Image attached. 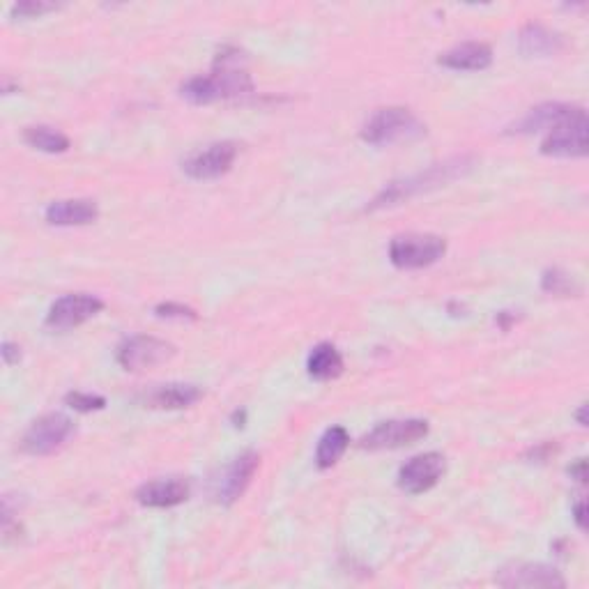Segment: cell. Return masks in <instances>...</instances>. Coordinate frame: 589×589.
Segmentation results:
<instances>
[{
  "mask_svg": "<svg viewBox=\"0 0 589 589\" xmlns=\"http://www.w3.org/2000/svg\"><path fill=\"white\" fill-rule=\"evenodd\" d=\"M472 168H474V157L470 155L445 159V162L428 166L426 171H419L415 175H408V178L389 182V185L369 203V210L392 208V205L410 201V198L426 194V191L445 187L449 185V182L463 178L465 173L472 171Z\"/></svg>",
  "mask_w": 589,
  "mask_h": 589,
  "instance_id": "6da1fadb",
  "label": "cell"
},
{
  "mask_svg": "<svg viewBox=\"0 0 589 589\" xmlns=\"http://www.w3.org/2000/svg\"><path fill=\"white\" fill-rule=\"evenodd\" d=\"M426 132L415 113L403 109V106H387L373 113L362 129V139L371 145H389L396 141L417 139Z\"/></svg>",
  "mask_w": 589,
  "mask_h": 589,
  "instance_id": "7a4b0ae2",
  "label": "cell"
},
{
  "mask_svg": "<svg viewBox=\"0 0 589 589\" xmlns=\"http://www.w3.org/2000/svg\"><path fill=\"white\" fill-rule=\"evenodd\" d=\"M445 237L433 233L396 235L389 244V258L399 270H422L445 256Z\"/></svg>",
  "mask_w": 589,
  "mask_h": 589,
  "instance_id": "3957f363",
  "label": "cell"
},
{
  "mask_svg": "<svg viewBox=\"0 0 589 589\" xmlns=\"http://www.w3.org/2000/svg\"><path fill=\"white\" fill-rule=\"evenodd\" d=\"M74 433V422L63 412H49L35 419L21 440V449L30 456H47L58 447L65 445V440Z\"/></svg>",
  "mask_w": 589,
  "mask_h": 589,
  "instance_id": "277c9868",
  "label": "cell"
},
{
  "mask_svg": "<svg viewBox=\"0 0 589 589\" xmlns=\"http://www.w3.org/2000/svg\"><path fill=\"white\" fill-rule=\"evenodd\" d=\"M175 355V346L157 336H145L136 334L129 336L118 346L116 359L122 369L127 371H145L155 369V366L168 362Z\"/></svg>",
  "mask_w": 589,
  "mask_h": 589,
  "instance_id": "5b68a950",
  "label": "cell"
},
{
  "mask_svg": "<svg viewBox=\"0 0 589 589\" xmlns=\"http://www.w3.org/2000/svg\"><path fill=\"white\" fill-rule=\"evenodd\" d=\"M587 136L589 122L585 109H580L576 116L564 120L562 125L550 129L546 139L541 143V152L548 157H566L576 159L587 155Z\"/></svg>",
  "mask_w": 589,
  "mask_h": 589,
  "instance_id": "8992f818",
  "label": "cell"
},
{
  "mask_svg": "<svg viewBox=\"0 0 589 589\" xmlns=\"http://www.w3.org/2000/svg\"><path fill=\"white\" fill-rule=\"evenodd\" d=\"M426 435H428L426 419H389V422L378 424L371 433H366L362 442H359V447L369 451L399 449L426 438Z\"/></svg>",
  "mask_w": 589,
  "mask_h": 589,
  "instance_id": "52a82bcc",
  "label": "cell"
},
{
  "mask_svg": "<svg viewBox=\"0 0 589 589\" xmlns=\"http://www.w3.org/2000/svg\"><path fill=\"white\" fill-rule=\"evenodd\" d=\"M237 157V145L233 141L210 143L205 148L196 150L194 155L185 159V173L194 180H214L231 171Z\"/></svg>",
  "mask_w": 589,
  "mask_h": 589,
  "instance_id": "ba28073f",
  "label": "cell"
},
{
  "mask_svg": "<svg viewBox=\"0 0 589 589\" xmlns=\"http://www.w3.org/2000/svg\"><path fill=\"white\" fill-rule=\"evenodd\" d=\"M445 470V456L438 454V451H426V454L410 458V461L399 470V488L410 495L426 493L438 484Z\"/></svg>",
  "mask_w": 589,
  "mask_h": 589,
  "instance_id": "9c48e42d",
  "label": "cell"
},
{
  "mask_svg": "<svg viewBox=\"0 0 589 589\" xmlns=\"http://www.w3.org/2000/svg\"><path fill=\"white\" fill-rule=\"evenodd\" d=\"M102 309L104 302L99 297L88 293H70L51 304L47 325L56 327V330H72V327H79L86 320L95 318Z\"/></svg>",
  "mask_w": 589,
  "mask_h": 589,
  "instance_id": "30bf717a",
  "label": "cell"
},
{
  "mask_svg": "<svg viewBox=\"0 0 589 589\" xmlns=\"http://www.w3.org/2000/svg\"><path fill=\"white\" fill-rule=\"evenodd\" d=\"M258 461L260 458L256 451H244V454L237 456L235 461L221 472V477L217 479V488H214V497H217L219 504L231 507L233 502L240 500L242 493L247 491V486L251 484V479H254Z\"/></svg>",
  "mask_w": 589,
  "mask_h": 589,
  "instance_id": "8fae6325",
  "label": "cell"
},
{
  "mask_svg": "<svg viewBox=\"0 0 589 589\" xmlns=\"http://www.w3.org/2000/svg\"><path fill=\"white\" fill-rule=\"evenodd\" d=\"M497 585L502 587H525V589H557L566 587V580L560 576V571L555 566L548 564H514L504 566L497 573Z\"/></svg>",
  "mask_w": 589,
  "mask_h": 589,
  "instance_id": "7c38bea8",
  "label": "cell"
},
{
  "mask_svg": "<svg viewBox=\"0 0 589 589\" xmlns=\"http://www.w3.org/2000/svg\"><path fill=\"white\" fill-rule=\"evenodd\" d=\"M583 106L562 104V102H548L541 104L537 109H530L520 118L514 127L509 129L511 134H537V132H550L557 125H562L564 120L576 116Z\"/></svg>",
  "mask_w": 589,
  "mask_h": 589,
  "instance_id": "4fadbf2b",
  "label": "cell"
},
{
  "mask_svg": "<svg viewBox=\"0 0 589 589\" xmlns=\"http://www.w3.org/2000/svg\"><path fill=\"white\" fill-rule=\"evenodd\" d=\"M191 488L189 481L182 477H168V479H155L143 484L139 491H136V500H139L143 507L152 509H168L178 507L189 497Z\"/></svg>",
  "mask_w": 589,
  "mask_h": 589,
  "instance_id": "5bb4252c",
  "label": "cell"
},
{
  "mask_svg": "<svg viewBox=\"0 0 589 589\" xmlns=\"http://www.w3.org/2000/svg\"><path fill=\"white\" fill-rule=\"evenodd\" d=\"M442 67L458 72H481L493 63V51L484 42H463L438 58Z\"/></svg>",
  "mask_w": 589,
  "mask_h": 589,
  "instance_id": "9a60e30c",
  "label": "cell"
},
{
  "mask_svg": "<svg viewBox=\"0 0 589 589\" xmlns=\"http://www.w3.org/2000/svg\"><path fill=\"white\" fill-rule=\"evenodd\" d=\"M99 217L95 201L72 198V201H53L47 208V221L51 226H88Z\"/></svg>",
  "mask_w": 589,
  "mask_h": 589,
  "instance_id": "2e32d148",
  "label": "cell"
},
{
  "mask_svg": "<svg viewBox=\"0 0 589 589\" xmlns=\"http://www.w3.org/2000/svg\"><path fill=\"white\" fill-rule=\"evenodd\" d=\"M564 47L560 33L541 24H527L518 35V49L523 56H555Z\"/></svg>",
  "mask_w": 589,
  "mask_h": 589,
  "instance_id": "e0dca14e",
  "label": "cell"
},
{
  "mask_svg": "<svg viewBox=\"0 0 589 589\" xmlns=\"http://www.w3.org/2000/svg\"><path fill=\"white\" fill-rule=\"evenodd\" d=\"M203 392L196 385H185V382H171L162 385L145 396V405L155 410H182L194 405L201 399Z\"/></svg>",
  "mask_w": 589,
  "mask_h": 589,
  "instance_id": "ac0fdd59",
  "label": "cell"
},
{
  "mask_svg": "<svg viewBox=\"0 0 589 589\" xmlns=\"http://www.w3.org/2000/svg\"><path fill=\"white\" fill-rule=\"evenodd\" d=\"M307 371L313 380H334L343 373V357L332 343H318L309 353Z\"/></svg>",
  "mask_w": 589,
  "mask_h": 589,
  "instance_id": "d6986e66",
  "label": "cell"
},
{
  "mask_svg": "<svg viewBox=\"0 0 589 589\" xmlns=\"http://www.w3.org/2000/svg\"><path fill=\"white\" fill-rule=\"evenodd\" d=\"M350 445V435L343 426H332L323 433V438L318 442L316 449V465L320 470L332 468V465L339 463V458L346 454Z\"/></svg>",
  "mask_w": 589,
  "mask_h": 589,
  "instance_id": "ffe728a7",
  "label": "cell"
},
{
  "mask_svg": "<svg viewBox=\"0 0 589 589\" xmlns=\"http://www.w3.org/2000/svg\"><path fill=\"white\" fill-rule=\"evenodd\" d=\"M24 139L30 148L49 152V155H60V152L70 150V139L58 129L47 127V125H33L24 132Z\"/></svg>",
  "mask_w": 589,
  "mask_h": 589,
  "instance_id": "44dd1931",
  "label": "cell"
},
{
  "mask_svg": "<svg viewBox=\"0 0 589 589\" xmlns=\"http://www.w3.org/2000/svg\"><path fill=\"white\" fill-rule=\"evenodd\" d=\"M541 288L546 290V293H550V295H562V297H569V295H578L580 293V286L576 283V279H573L571 274L557 270V267H553V270L543 272Z\"/></svg>",
  "mask_w": 589,
  "mask_h": 589,
  "instance_id": "7402d4cb",
  "label": "cell"
},
{
  "mask_svg": "<svg viewBox=\"0 0 589 589\" xmlns=\"http://www.w3.org/2000/svg\"><path fill=\"white\" fill-rule=\"evenodd\" d=\"M65 403L74 408L76 412H95L106 408V399L97 394H86V392H72L65 396Z\"/></svg>",
  "mask_w": 589,
  "mask_h": 589,
  "instance_id": "603a6c76",
  "label": "cell"
},
{
  "mask_svg": "<svg viewBox=\"0 0 589 589\" xmlns=\"http://www.w3.org/2000/svg\"><path fill=\"white\" fill-rule=\"evenodd\" d=\"M56 7V3H47V0H21L12 7V14H17V17H40V14H47Z\"/></svg>",
  "mask_w": 589,
  "mask_h": 589,
  "instance_id": "cb8c5ba5",
  "label": "cell"
},
{
  "mask_svg": "<svg viewBox=\"0 0 589 589\" xmlns=\"http://www.w3.org/2000/svg\"><path fill=\"white\" fill-rule=\"evenodd\" d=\"M155 313L159 318H175V320H196L198 318L194 309L185 307V304H175V302L159 304Z\"/></svg>",
  "mask_w": 589,
  "mask_h": 589,
  "instance_id": "d4e9b609",
  "label": "cell"
},
{
  "mask_svg": "<svg viewBox=\"0 0 589 589\" xmlns=\"http://www.w3.org/2000/svg\"><path fill=\"white\" fill-rule=\"evenodd\" d=\"M0 353H3V362H5L7 366L17 364L19 359H21V348L17 346V343L5 341V343H3V350H0Z\"/></svg>",
  "mask_w": 589,
  "mask_h": 589,
  "instance_id": "484cf974",
  "label": "cell"
},
{
  "mask_svg": "<svg viewBox=\"0 0 589 589\" xmlns=\"http://www.w3.org/2000/svg\"><path fill=\"white\" fill-rule=\"evenodd\" d=\"M573 518H576V523L580 530H585V500H580L576 504V511H573Z\"/></svg>",
  "mask_w": 589,
  "mask_h": 589,
  "instance_id": "4316f807",
  "label": "cell"
},
{
  "mask_svg": "<svg viewBox=\"0 0 589 589\" xmlns=\"http://www.w3.org/2000/svg\"><path fill=\"white\" fill-rule=\"evenodd\" d=\"M585 468H587V465H585V461H578L576 465H573V468H569V472L573 474V477H576V479L580 481V484H585V479H587V474H585Z\"/></svg>",
  "mask_w": 589,
  "mask_h": 589,
  "instance_id": "83f0119b",
  "label": "cell"
},
{
  "mask_svg": "<svg viewBox=\"0 0 589 589\" xmlns=\"http://www.w3.org/2000/svg\"><path fill=\"white\" fill-rule=\"evenodd\" d=\"M578 424L580 426H587V405H580V410H578Z\"/></svg>",
  "mask_w": 589,
  "mask_h": 589,
  "instance_id": "f1b7e54d",
  "label": "cell"
},
{
  "mask_svg": "<svg viewBox=\"0 0 589 589\" xmlns=\"http://www.w3.org/2000/svg\"><path fill=\"white\" fill-rule=\"evenodd\" d=\"M244 419H247V412H244V410H242V412L237 410L235 415H233V422H235V426H237V428L244 426Z\"/></svg>",
  "mask_w": 589,
  "mask_h": 589,
  "instance_id": "f546056e",
  "label": "cell"
}]
</instances>
